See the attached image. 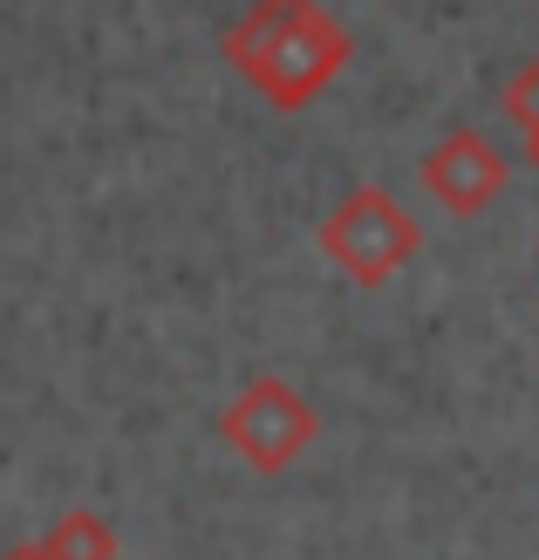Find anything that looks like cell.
Masks as SVG:
<instances>
[{"label": "cell", "mask_w": 539, "mask_h": 560, "mask_svg": "<svg viewBox=\"0 0 539 560\" xmlns=\"http://www.w3.org/2000/svg\"><path fill=\"white\" fill-rule=\"evenodd\" d=\"M417 178H423V191H431L444 212L471 219V212H485L492 199H505L513 164H505V151L485 144L478 130H450V137H437V144L417 158Z\"/></svg>", "instance_id": "4"}, {"label": "cell", "mask_w": 539, "mask_h": 560, "mask_svg": "<svg viewBox=\"0 0 539 560\" xmlns=\"http://www.w3.org/2000/svg\"><path fill=\"white\" fill-rule=\"evenodd\" d=\"M505 117L519 124V137H526V158L539 164V55L513 75V90H505Z\"/></svg>", "instance_id": "6"}, {"label": "cell", "mask_w": 539, "mask_h": 560, "mask_svg": "<svg viewBox=\"0 0 539 560\" xmlns=\"http://www.w3.org/2000/svg\"><path fill=\"white\" fill-rule=\"evenodd\" d=\"M219 438L233 444L253 471H288V465H301L307 444L321 438V417H315V404H307L294 383L253 376L239 397L219 410Z\"/></svg>", "instance_id": "3"}, {"label": "cell", "mask_w": 539, "mask_h": 560, "mask_svg": "<svg viewBox=\"0 0 539 560\" xmlns=\"http://www.w3.org/2000/svg\"><path fill=\"white\" fill-rule=\"evenodd\" d=\"M0 560H42V547L27 540V547H8V553H0Z\"/></svg>", "instance_id": "7"}, {"label": "cell", "mask_w": 539, "mask_h": 560, "mask_svg": "<svg viewBox=\"0 0 539 560\" xmlns=\"http://www.w3.org/2000/svg\"><path fill=\"white\" fill-rule=\"evenodd\" d=\"M355 35L335 21L321 0H253V8L225 27V62H233L267 109L294 117L307 109L335 75L349 69Z\"/></svg>", "instance_id": "1"}, {"label": "cell", "mask_w": 539, "mask_h": 560, "mask_svg": "<svg viewBox=\"0 0 539 560\" xmlns=\"http://www.w3.org/2000/svg\"><path fill=\"white\" fill-rule=\"evenodd\" d=\"M417 219L389 199L383 185H355L342 206H335L321 219V254L342 267L355 288H383V280H396L410 260H417Z\"/></svg>", "instance_id": "2"}, {"label": "cell", "mask_w": 539, "mask_h": 560, "mask_svg": "<svg viewBox=\"0 0 539 560\" xmlns=\"http://www.w3.org/2000/svg\"><path fill=\"white\" fill-rule=\"evenodd\" d=\"M35 547L42 560H117V526L103 513H62Z\"/></svg>", "instance_id": "5"}]
</instances>
